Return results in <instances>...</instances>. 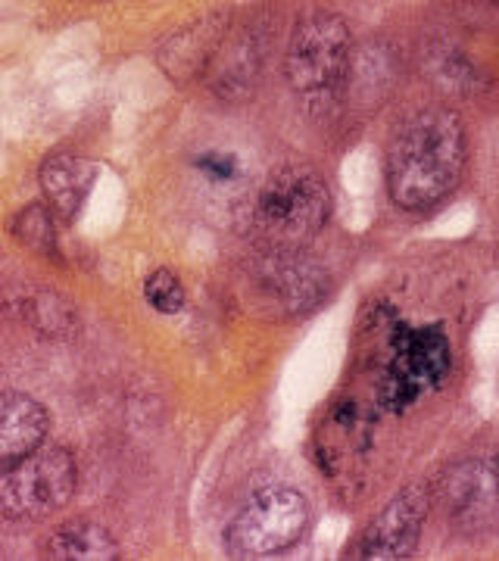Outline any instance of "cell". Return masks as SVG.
Instances as JSON below:
<instances>
[{
    "mask_svg": "<svg viewBox=\"0 0 499 561\" xmlns=\"http://www.w3.org/2000/svg\"><path fill=\"white\" fill-rule=\"evenodd\" d=\"M465 128L446 106L421 110L402 122L384 160V184L397 209L428 213L460 187L465 172Z\"/></svg>",
    "mask_w": 499,
    "mask_h": 561,
    "instance_id": "obj_1",
    "label": "cell"
},
{
    "mask_svg": "<svg viewBox=\"0 0 499 561\" xmlns=\"http://www.w3.org/2000/svg\"><path fill=\"white\" fill-rule=\"evenodd\" d=\"M331 219L328 184L313 169L287 165L265 181L253 203V231L272 253L309 243Z\"/></svg>",
    "mask_w": 499,
    "mask_h": 561,
    "instance_id": "obj_2",
    "label": "cell"
},
{
    "mask_svg": "<svg viewBox=\"0 0 499 561\" xmlns=\"http://www.w3.org/2000/svg\"><path fill=\"white\" fill-rule=\"evenodd\" d=\"M453 368V350L438 324H406L397 321L387 334V359L381 365L378 397L384 412H406L409 405L438 390Z\"/></svg>",
    "mask_w": 499,
    "mask_h": 561,
    "instance_id": "obj_3",
    "label": "cell"
},
{
    "mask_svg": "<svg viewBox=\"0 0 499 561\" xmlns=\"http://www.w3.org/2000/svg\"><path fill=\"white\" fill-rule=\"evenodd\" d=\"M353 57V35L350 25L338 13H309L294 25L287 54H284V76L287 84L306 101H321L338 91Z\"/></svg>",
    "mask_w": 499,
    "mask_h": 561,
    "instance_id": "obj_4",
    "label": "cell"
},
{
    "mask_svg": "<svg viewBox=\"0 0 499 561\" xmlns=\"http://www.w3.org/2000/svg\"><path fill=\"white\" fill-rule=\"evenodd\" d=\"M306 527H309L306 496L294 486L269 483L240 502V508L225 530V540L235 556L262 559V556H279L284 549L297 546Z\"/></svg>",
    "mask_w": 499,
    "mask_h": 561,
    "instance_id": "obj_5",
    "label": "cell"
},
{
    "mask_svg": "<svg viewBox=\"0 0 499 561\" xmlns=\"http://www.w3.org/2000/svg\"><path fill=\"white\" fill-rule=\"evenodd\" d=\"M76 459L63 446H38L32 456L0 474V515L41 522L57 515L76 493Z\"/></svg>",
    "mask_w": 499,
    "mask_h": 561,
    "instance_id": "obj_6",
    "label": "cell"
},
{
    "mask_svg": "<svg viewBox=\"0 0 499 561\" xmlns=\"http://www.w3.org/2000/svg\"><path fill=\"white\" fill-rule=\"evenodd\" d=\"M440 502L450 524L465 537L499 530V453L453 465L440 481Z\"/></svg>",
    "mask_w": 499,
    "mask_h": 561,
    "instance_id": "obj_7",
    "label": "cell"
},
{
    "mask_svg": "<svg viewBox=\"0 0 499 561\" xmlns=\"http://www.w3.org/2000/svg\"><path fill=\"white\" fill-rule=\"evenodd\" d=\"M431 512V496L412 486L387 502L378 515L368 522L360 540V559L397 561L409 559L419 549L421 530Z\"/></svg>",
    "mask_w": 499,
    "mask_h": 561,
    "instance_id": "obj_8",
    "label": "cell"
},
{
    "mask_svg": "<svg viewBox=\"0 0 499 561\" xmlns=\"http://www.w3.org/2000/svg\"><path fill=\"white\" fill-rule=\"evenodd\" d=\"M257 290L281 316H303L328 297V278L319 265L299 260L297 250L269 253L257 272Z\"/></svg>",
    "mask_w": 499,
    "mask_h": 561,
    "instance_id": "obj_9",
    "label": "cell"
},
{
    "mask_svg": "<svg viewBox=\"0 0 499 561\" xmlns=\"http://www.w3.org/2000/svg\"><path fill=\"white\" fill-rule=\"evenodd\" d=\"M372 443V415L362 409L360 400H338L321 424V437L316 443L321 471L325 474H347L360 468L368 456Z\"/></svg>",
    "mask_w": 499,
    "mask_h": 561,
    "instance_id": "obj_10",
    "label": "cell"
},
{
    "mask_svg": "<svg viewBox=\"0 0 499 561\" xmlns=\"http://www.w3.org/2000/svg\"><path fill=\"white\" fill-rule=\"evenodd\" d=\"M47 409L29 393H0V474L32 456L47 437Z\"/></svg>",
    "mask_w": 499,
    "mask_h": 561,
    "instance_id": "obj_11",
    "label": "cell"
},
{
    "mask_svg": "<svg viewBox=\"0 0 499 561\" xmlns=\"http://www.w3.org/2000/svg\"><path fill=\"white\" fill-rule=\"evenodd\" d=\"M41 191L47 197V206L57 219H76L79 209L88 201L94 181H98V165L91 160H81L72 153H54L41 162Z\"/></svg>",
    "mask_w": 499,
    "mask_h": 561,
    "instance_id": "obj_12",
    "label": "cell"
},
{
    "mask_svg": "<svg viewBox=\"0 0 499 561\" xmlns=\"http://www.w3.org/2000/svg\"><path fill=\"white\" fill-rule=\"evenodd\" d=\"M47 559L60 561H116L122 549L116 537L98 522H69L47 540Z\"/></svg>",
    "mask_w": 499,
    "mask_h": 561,
    "instance_id": "obj_13",
    "label": "cell"
},
{
    "mask_svg": "<svg viewBox=\"0 0 499 561\" xmlns=\"http://www.w3.org/2000/svg\"><path fill=\"white\" fill-rule=\"evenodd\" d=\"M13 231L25 247L41 250V253H54L57 247V228H54V213L44 209V206H29L22 209L16 221H13Z\"/></svg>",
    "mask_w": 499,
    "mask_h": 561,
    "instance_id": "obj_14",
    "label": "cell"
},
{
    "mask_svg": "<svg viewBox=\"0 0 499 561\" xmlns=\"http://www.w3.org/2000/svg\"><path fill=\"white\" fill-rule=\"evenodd\" d=\"M144 300L150 302L157 312H162V316H175V312L184 309L188 297H184V284H181L175 272L157 268L144 280Z\"/></svg>",
    "mask_w": 499,
    "mask_h": 561,
    "instance_id": "obj_15",
    "label": "cell"
},
{
    "mask_svg": "<svg viewBox=\"0 0 499 561\" xmlns=\"http://www.w3.org/2000/svg\"><path fill=\"white\" fill-rule=\"evenodd\" d=\"M200 169L216 181L235 179V160L225 157V153H206V157H200Z\"/></svg>",
    "mask_w": 499,
    "mask_h": 561,
    "instance_id": "obj_16",
    "label": "cell"
},
{
    "mask_svg": "<svg viewBox=\"0 0 499 561\" xmlns=\"http://www.w3.org/2000/svg\"><path fill=\"white\" fill-rule=\"evenodd\" d=\"M487 3H497V7H499V0H487Z\"/></svg>",
    "mask_w": 499,
    "mask_h": 561,
    "instance_id": "obj_17",
    "label": "cell"
}]
</instances>
